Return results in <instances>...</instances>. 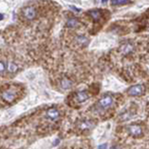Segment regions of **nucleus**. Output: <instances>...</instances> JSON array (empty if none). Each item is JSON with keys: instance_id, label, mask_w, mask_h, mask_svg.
Instances as JSON below:
<instances>
[{"instance_id": "f257e3e1", "label": "nucleus", "mask_w": 149, "mask_h": 149, "mask_svg": "<svg viewBox=\"0 0 149 149\" xmlns=\"http://www.w3.org/2000/svg\"><path fill=\"white\" fill-rule=\"evenodd\" d=\"M125 132L130 137L141 138L145 133V128L142 123H131L124 127Z\"/></svg>"}, {"instance_id": "f03ea898", "label": "nucleus", "mask_w": 149, "mask_h": 149, "mask_svg": "<svg viewBox=\"0 0 149 149\" xmlns=\"http://www.w3.org/2000/svg\"><path fill=\"white\" fill-rule=\"evenodd\" d=\"M115 102V100L112 95H110V94H106L101 99L98 101L97 103V107H98V110H106L108 109H110L111 107L113 106Z\"/></svg>"}, {"instance_id": "7ed1b4c3", "label": "nucleus", "mask_w": 149, "mask_h": 149, "mask_svg": "<svg viewBox=\"0 0 149 149\" xmlns=\"http://www.w3.org/2000/svg\"><path fill=\"white\" fill-rule=\"evenodd\" d=\"M1 98L4 101L7 102V103H11V102H13L16 100L17 92L13 88H7V89H5L1 93Z\"/></svg>"}, {"instance_id": "20e7f679", "label": "nucleus", "mask_w": 149, "mask_h": 149, "mask_svg": "<svg viewBox=\"0 0 149 149\" xmlns=\"http://www.w3.org/2000/svg\"><path fill=\"white\" fill-rule=\"evenodd\" d=\"M21 15L23 18L28 20H32L36 18L37 11L33 7H25L22 9Z\"/></svg>"}, {"instance_id": "39448f33", "label": "nucleus", "mask_w": 149, "mask_h": 149, "mask_svg": "<svg viewBox=\"0 0 149 149\" xmlns=\"http://www.w3.org/2000/svg\"><path fill=\"white\" fill-rule=\"evenodd\" d=\"M144 92H145V87L143 85H135V86H132L131 87L128 88L127 90V94L129 96H140L143 95Z\"/></svg>"}, {"instance_id": "423d86ee", "label": "nucleus", "mask_w": 149, "mask_h": 149, "mask_svg": "<svg viewBox=\"0 0 149 149\" xmlns=\"http://www.w3.org/2000/svg\"><path fill=\"white\" fill-rule=\"evenodd\" d=\"M88 15L91 17V18L95 22H100L101 21V20H103V10H100V9L88 11Z\"/></svg>"}, {"instance_id": "0eeeda50", "label": "nucleus", "mask_w": 149, "mask_h": 149, "mask_svg": "<svg viewBox=\"0 0 149 149\" xmlns=\"http://www.w3.org/2000/svg\"><path fill=\"white\" fill-rule=\"evenodd\" d=\"M46 117L52 121L56 120L60 117V110L56 108H50L46 111Z\"/></svg>"}, {"instance_id": "6e6552de", "label": "nucleus", "mask_w": 149, "mask_h": 149, "mask_svg": "<svg viewBox=\"0 0 149 149\" xmlns=\"http://www.w3.org/2000/svg\"><path fill=\"white\" fill-rule=\"evenodd\" d=\"M89 94L87 92V91H79V92H77L76 96H74V99H76V101L77 102H79V103H81V102H85L86 100H87L89 99Z\"/></svg>"}, {"instance_id": "1a4fd4ad", "label": "nucleus", "mask_w": 149, "mask_h": 149, "mask_svg": "<svg viewBox=\"0 0 149 149\" xmlns=\"http://www.w3.org/2000/svg\"><path fill=\"white\" fill-rule=\"evenodd\" d=\"M94 126L92 121L89 120H83L82 122L78 123V128L79 130H89Z\"/></svg>"}, {"instance_id": "9d476101", "label": "nucleus", "mask_w": 149, "mask_h": 149, "mask_svg": "<svg viewBox=\"0 0 149 149\" xmlns=\"http://www.w3.org/2000/svg\"><path fill=\"white\" fill-rule=\"evenodd\" d=\"M78 24H79V21L76 18H69V20H67V22H66V26L68 28H76V27L78 26Z\"/></svg>"}, {"instance_id": "9b49d317", "label": "nucleus", "mask_w": 149, "mask_h": 149, "mask_svg": "<svg viewBox=\"0 0 149 149\" xmlns=\"http://www.w3.org/2000/svg\"><path fill=\"white\" fill-rule=\"evenodd\" d=\"M77 41L82 46V47H84V46H87L88 44V43H89L88 39L86 38L85 36H77Z\"/></svg>"}, {"instance_id": "f8f14e48", "label": "nucleus", "mask_w": 149, "mask_h": 149, "mask_svg": "<svg viewBox=\"0 0 149 149\" xmlns=\"http://www.w3.org/2000/svg\"><path fill=\"white\" fill-rule=\"evenodd\" d=\"M72 86V82L69 78H63L61 81V87L64 89H67V88H70Z\"/></svg>"}, {"instance_id": "ddd939ff", "label": "nucleus", "mask_w": 149, "mask_h": 149, "mask_svg": "<svg viewBox=\"0 0 149 149\" xmlns=\"http://www.w3.org/2000/svg\"><path fill=\"white\" fill-rule=\"evenodd\" d=\"M130 3V0H110V4L112 6H121Z\"/></svg>"}, {"instance_id": "4468645a", "label": "nucleus", "mask_w": 149, "mask_h": 149, "mask_svg": "<svg viewBox=\"0 0 149 149\" xmlns=\"http://www.w3.org/2000/svg\"><path fill=\"white\" fill-rule=\"evenodd\" d=\"M8 69H9V71H11V72H15V71L17 70V66H16L14 64H9Z\"/></svg>"}, {"instance_id": "2eb2a0df", "label": "nucleus", "mask_w": 149, "mask_h": 149, "mask_svg": "<svg viewBox=\"0 0 149 149\" xmlns=\"http://www.w3.org/2000/svg\"><path fill=\"white\" fill-rule=\"evenodd\" d=\"M5 70H6V66L3 62H0V74L3 73Z\"/></svg>"}, {"instance_id": "dca6fc26", "label": "nucleus", "mask_w": 149, "mask_h": 149, "mask_svg": "<svg viewBox=\"0 0 149 149\" xmlns=\"http://www.w3.org/2000/svg\"><path fill=\"white\" fill-rule=\"evenodd\" d=\"M3 18H4V15H3V14H0V20H2Z\"/></svg>"}, {"instance_id": "f3484780", "label": "nucleus", "mask_w": 149, "mask_h": 149, "mask_svg": "<svg viewBox=\"0 0 149 149\" xmlns=\"http://www.w3.org/2000/svg\"><path fill=\"white\" fill-rule=\"evenodd\" d=\"M107 1H108V0H101V2L103 3V4H104V3H106Z\"/></svg>"}, {"instance_id": "a211bd4d", "label": "nucleus", "mask_w": 149, "mask_h": 149, "mask_svg": "<svg viewBox=\"0 0 149 149\" xmlns=\"http://www.w3.org/2000/svg\"><path fill=\"white\" fill-rule=\"evenodd\" d=\"M147 111H148V112H149V104L147 105Z\"/></svg>"}]
</instances>
